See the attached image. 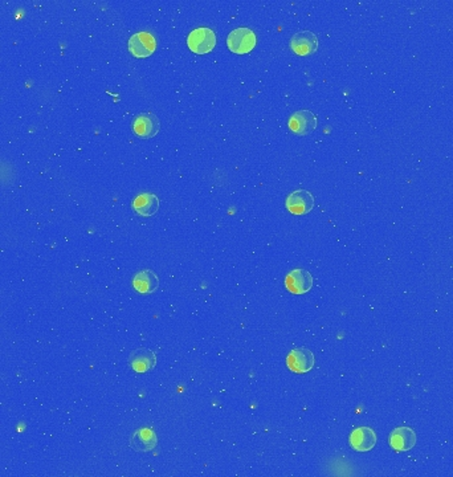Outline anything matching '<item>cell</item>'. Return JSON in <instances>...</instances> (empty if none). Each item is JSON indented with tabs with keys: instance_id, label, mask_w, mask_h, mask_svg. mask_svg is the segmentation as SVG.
<instances>
[{
	"instance_id": "obj_1",
	"label": "cell",
	"mask_w": 453,
	"mask_h": 477,
	"mask_svg": "<svg viewBox=\"0 0 453 477\" xmlns=\"http://www.w3.org/2000/svg\"><path fill=\"white\" fill-rule=\"evenodd\" d=\"M187 45L197 55L210 54L217 47V34L208 27L195 28L187 37Z\"/></svg>"
},
{
	"instance_id": "obj_2",
	"label": "cell",
	"mask_w": 453,
	"mask_h": 477,
	"mask_svg": "<svg viewBox=\"0 0 453 477\" xmlns=\"http://www.w3.org/2000/svg\"><path fill=\"white\" fill-rule=\"evenodd\" d=\"M257 43L256 34L248 27H240L231 31L227 37V47L231 52L237 55H245L252 52Z\"/></svg>"
},
{
	"instance_id": "obj_3",
	"label": "cell",
	"mask_w": 453,
	"mask_h": 477,
	"mask_svg": "<svg viewBox=\"0 0 453 477\" xmlns=\"http://www.w3.org/2000/svg\"><path fill=\"white\" fill-rule=\"evenodd\" d=\"M129 52L135 58L150 57L157 49V38L150 32H137L129 38Z\"/></svg>"
},
{
	"instance_id": "obj_4",
	"label": "cell",
	"mask_w": 453,
	"mask_h": 477,
	"mask_svg": "<svg viewBox=\"0 0 453 477\" xmlns=\"http://www.w3.org/2000/svg\"><path fill=\"white\" fill-rule=\"evenodd\" d=\"M317 125H318V121L316 114L307 109L294 111L290 115L289 122H288L290 131L294 133L296 135H302V137L313 133L317 129Z\"/></svg>"
},
{
	"instance_id": "obj_5",
	"label": "cell",
	"mask_w": 453,
	"mask_h": 477,
	"mask_svg": "<svg viewBox=\"0 0 453 477\" xmlns=\"http://www.w3.org/2000/svg\"><path fill=\"white\" fill-rule=\"evenodd\" d=\"M161 130V121L154 113H141L133 121V131L137 137L148 140L155 137Z\"/></svg>"
},
{
	"instance_id": "obj_6",
	"label": "cell",
	"mask_w": 453,
	"mask_h": 477,
	"mask_svg": "<svg viewBox=\"0 0 453 477\" xmlns=\"http://www.w3.org/2000/svg\"><path fill=\"white\" fill-rule=\"evenodd\" d=\"M285 206L288 211L294 215H307L314 207V197L308 190L298 188L290 192L287 198Z\"/></svg>"
},
{
	"instance_id": "obj_7",
	"label": "cell",
	"mask_w": 453,
	"mask_h": 477,
	"mask_svg": "<svg viewBox=\"0 0 453 477\" xmlns=\"http://www.w3.org/2000/svg\"><path fill=\"white\" fill-rule=\"evenodd\" d=\"M291 51L298 56L313 55L318 49V37L311 31H301L294 34L289 43Z\"/></svg>"
},
{
	"instance_id": "obj_8",
	"label": "cell",
	"mask_w": 453,
	"mask_h": 477,
	"mask_svg": "<svg viewBox=\"0 0 453 477\" xmlns=\"http://www.w3.org/2000/svg\"><path fill=\"white\" fill-rule=\"evenodd\" d=\"M287 365L296 374H305L314 366V354L307 348L291 350L287 358Z\"/></svg>"
},
{
	"instance_id": "obj_9",
	"label": "cell",
	"mask_w": 453,
	"mask_h": 477,
	"mask_svg": "<svg viewBox=\"0 0 453 477\" xmlns=\"http://www.w3.org/2000/svg\"><path fill=\"white\" fill-rule=\"evenodd\" d=\"M313 276L305 269H293L285 277V287L293 294H305L313 288Z\"/></svg>"
},
{
	"instance_id": "obj_10",
	"label": "cell",
	"mask_w": 453,
	"mask_h": 477,
	"mask_svg": "<svg viewBox=\"0 0 453 477\" xmlns=\"http://www.w3.org/2000/svg\"><path fill=\"white\" fill-rule=\"evenodd\" d=\"M417 444V434L410 427H398L390 435V445L398 452L411 451Z\"/></svg>"
},
{
	"instance_id": "obj_11",
	"label": "cell",
	"mask_w": 453,
	"mask_h": 477,
	"mask_svg": "<svg viewBox=\"0 0 453 477\" xmlns=\"http://www.w3.org/2000/svg\"><path fill=\"white\" fill-rule=\"evenodd\" d=\"M377 444V434L370 427H360L350 435V445L358 452H368Z\"/></svg>"
},
{
	"instance_id": "obj_12",
	"label": "cell",
	"mask_w": 453,
	"mask_h": 477,
	"mask_svg": "<svg viewBox=\"0 0 453 477\" xmlns=\"http://www.w3.org/2000/svg\"><path fill=\"white\" fill-rule=\"evenodd\" d=\"M129 365L137 373H146L157 366V355L154 351L140 348L130 353Z\"/></svg>"
},
{
	"instance_id": "obj_13",
	"label": "cell",
	"mask_w": 453,
	"mask_h": 477,
	"mask_svg": "<svg viewBox=\"0 0 453 477\" xmlns=\"http://www.w3.org/2000/svg\"><path fill=\"white\" fill-rule=\"evenodd\" d=\"M159 199L155 194L151 192H142L138 197H135V199L131 203L133 210L144 218H151L154 217L158 210H159Z\"/></svg>"
},
{
	"instance_id": "obj_14",
	"label": "cell",
	"mask_w": 453,
	"mask_h": 477,
	"mask_svg": "<svg viewBox=\"0 0 453 477\" xmlns=\"http://www.w3.org/2000/svg\"><path fill=\"white\" fill-rule=\"evenodd\" d=\"M133 287L138 293H154L159 288V277L151 269L140 271L133 277Z\"/></svg>"
},
{
	"instance_id": "obj_15",
	"label": "cell",
	"mask_w": 453,
	"mask_h": 477,
	"mask_svg": "<svg viewBox=\"0 0 453 477\" xmlns=\"http://www.w3.org/2000/svg\"><path fill=\"white\" fill-rule=\"evenodd\" d=\"M158 444L157 434L151 428H140L137 430L130 441V445L138 452H150L155 450Z\"/></svg>"
}]
</instances>
